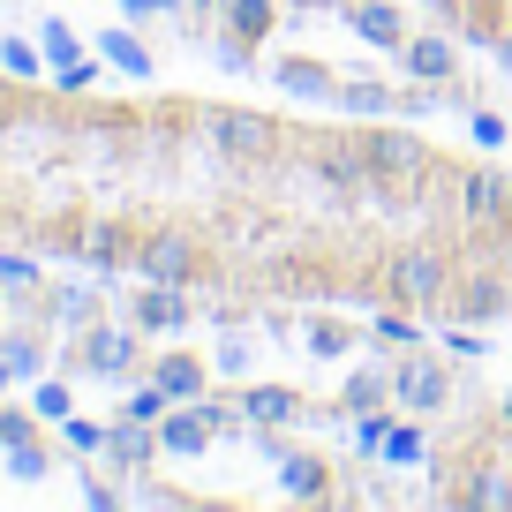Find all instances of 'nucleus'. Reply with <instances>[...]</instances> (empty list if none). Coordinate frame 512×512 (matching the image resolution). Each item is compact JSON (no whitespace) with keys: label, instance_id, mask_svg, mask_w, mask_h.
I'll return each mask as SVG.
<instances>
[{"label":"nucleus","instance_id":"1","mask_svg":"<svg viewBox=\"0 0 512 512\" xmlns=\"http://www.w3.org/2000/svg\"><path fill=\"white\" fill-rule=\"evenodd\" d=\"M0 241L219 302L512 317V166L430 128L0 76Z\"/></svg>","mask_w":512,"mask_h":512},{"label":"nucleus","instance_id":"2","mask_svg":"<svg viewBox=\"0 0 512 512\" xmlns=\"http://www.w3.org/2000/svg\"><path fill=\"white\" fill-rule=\"evenodd\" d=\"M430 497H445V505H512V400H482L437 430Z\"/></svg>","mask_w":512,"mask_h":512},{"label":"nucleus","instance_id":"3","mask_svg":"<svg viewBox=\"0 0 512 512\" xmlns=\"http://www.w3.org/2000/svg\"><path fill=\"white\" fill-rule=\"evenodd\" d=\"M460 46L490 53L497 68H512V0H422Z\"/></svg>","mask_w":512,"mask_h":512}]
</instances>
